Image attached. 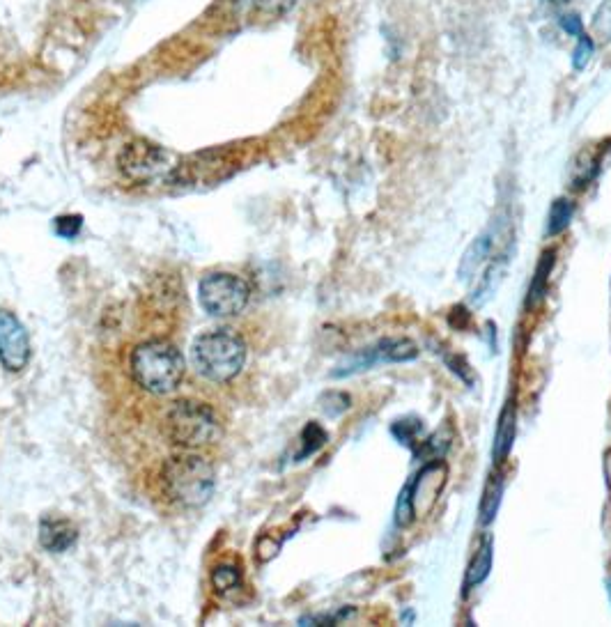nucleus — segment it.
Segmentation results:
<instances>
[{"mask_svg":"<svg viewBox=\"0 0 611 627\" xmlns=\"http://www.w3.org/2000/svg\"><path fill=\"white\" fill-rule=\"evenodd\" d=\"M200 306L212 317L239 315L249 304L251 288L244 278L228 272L207 274L198 285Z\"/></svg>","mask_w":611,"mask_h":627,"instance_id":"423d86ee","label":"nucleus"},{"mask_svg":"<svg viewBox=\"0 0 611 627\" xmlns=\"http://www.w3.org/2000/svg\"><path fill=\"white\" fill-rule=\"evenodd\" d=\"M446 474L448 469L442 460H430L412 481L402 487L396 503V515H393L398 529L412 526L416 515H421L425 510L432 508V503L437 501V497L444 490Z\"/></svg>","mask_w":611,"mask_h":627,"instance_id":"39448f33","label":"nucleus"},{"mask_svg":"<svg viewBox=\"0 0 611 627\" xmlns=\"http://www.w3.org/2000/svg\"><path fill=\"white\" fill-rule=\"evenodd\" d=\"M423 432V423L419 418H400L391 425V435L396 437L402 446L416 448V437Z\"/></svg>","mask_w":611,"mask_h":627,"instance_id":"f3484780","label":"nucleus"},{"mask_svg":"<svg viewBox=\"0 0 611 627\" xmlns=\"http://www.w3.org/2000/svg\"><path fill=\"white\" fill-rule=\"evenodd\" d=\"M561 26L566 33L575 35V37H582L584 35V26H582V19L577 17V14H566V17H561Z\"/></svg>","mask_w":611,"mask_h":627,"instance_id":"412c9836","label":"nucleus"},{"mask_svg":"<svg viewBox=\"0 0 611 627\" xmlns=\"http://www.w3.org/2000/svg\"><path fill=\"white\" fill-rule=\"evenodd\" d=\"M164 497L182 508H198L210 501L216 487V471L200 455L182 453L164 462L159 474Z\"/></svg>","mask_w":611,"mask_h":627,"instance_id":"f257e3e1","label":"nucleus"},{"mask_svg":"<svg viewBox=\"0 0 611 627\" xmlns=\"http://www.w3.org/2000/svg\"><path fill=\"white\" fill-rule=\"evenodd\" d=\"M607 588H609V600H611V579L607 582Z\"/></svg>","mask_w":611,"mask_h":627,"instance_id":"5701e85b","label":"nucleus"},{"mask_svg":"<svg viewBox=\"0 0 611 627\" xmlns=\"http://www.w3.org/2000/svg\"><path fill=\"white\" fill-rule=\"evenodd\" d=\"M239 584H242V572L235 565H216L212 570V586L219 593L237 591Z\"/></svg>","mask_w":611,"mask_h":627,"instance_id":"dca6fc26","label":"nucleus"},{"mask_svg":"<svg viewBox=\"0 0 611 627\" xmlns=\"http://www.w3.org/2000/svg\"><path fill=\"white\" fill-rule=\"evenodd\" d=\"M515 437H517V407H515V400L510 398L499 414L497 437H494V446H492L494 464L506 462L510 451H513Z\"/></svg>","mask_w":611,"mask_h":627,"instance_id":"9d476101","label":"nucleus"},{"mask_svg":"<svg viewBox=\"0 0 611 627\" xmlns=\"http://www.w3.org/2000/svg\"><path fill=\"white\" fill-rule=\"evenodd\" d=\"M419 356V347L407 338H384L373 347H366L359 354H354L352 359H347L343 366L334 370V377H350L363 373V370L375 368L377 363H407L414 361Z\"/></svg>","mask_w":611,"mask_h":627,"instance_id":"0eeeda50","label":"nucleus"},{"mask_svg":"<svg viewBox=\"0 0 611 627\" xmlns=\"http://www.w3.org/2000/svg\"><path fill=\"white\" fill-rule=\"evenodd\" d=\"M129 370L141 389L164 396L175 391L184 379V356L168 340H148L131 352Z\"/></svg>","mask_w":611,"mask_h":627,"instance_id":"f03ea898","label":"nucleus"},{"mask_svg":"<svg viewBox=\"0 0 611 627\" xmlns=\"http://www.w3.org/2000/svg\"><path fill=\"white\" fill-rule=\"evenodd\" d=\"M501 237H504V230H501L499 223H492V226L469 246V251L462 255V262L458 269L460 281H471V278H476V274L481 272L483 265H490L492 260H497V258H492V253L494 249H499V246L504 244V239Z\"/></svg>","mask_w":611,"mask_h":627,"instance_id":"1a4fd4ad","label":"nucleus"},{"mask_svg":"<svg viewBox=\"0 0 611 627\" xmlns=\"http://www.w3.org/2000/svg\"><path fill=\"white\" fill-rule=\"evenodd\" d=\"M164 435L182 448H203L221 437L219 414L200 400H177L164 414Z\"/></svg>","mask_w":611,"mask_h":627,"instance_id":"20e7f679","label":"nucleus"},{"mask_svg":"<svg viewBox=\"0 0 611 627\" xmlns=\"http://www.w3.org/2000/svg\"><path fill=\"white\" fill-rule=\"evenodd\" d=\"M591 30L598 42H611V0H602V5L595 10Z\"/></svg>","mask_w":611,"mask_h":627,"instance_id":"6ab92c4d","label":"nucleus"},{"mask_svg":"<svg viewBox=\"0 0 611 627\" xmlns=\"http://www.w3.org/2000/svg\"><path fill=\"white\" fill-rule=\"evenodd\" d=\"M324 441H327V432H324L317 423H308L304 435H301V444H304V448L297 453V462L306 460L308 455H313L315 451H320Z\"/></svg>","mask_w":611,"mask_h":627,"instance_id":"a211bd4d","label":"nucleus"},{"mask_svg":"<svg viewBox=\"0 0 611 627\" xmlns=\"http://www.w3.org/2000/svg\"><path fill=\"white\" fill-rule=\"evenodd\" d=\"M494 549H492V538L485 536V540L481 543V547L476 549L474 559H471L469 568H467V577H464V588H474L478 584H483L487 575L492 570V559H494Z\"/></svg>","mask_w":611,"mask_h":627,"instance_id":"f8f14e48","label":"nucleus"},{"mask_svg":"<svg viewBox=\"0 0 611 627\" xmlns=\"http://www.w3.org/2000/svg\"><path fill=\"white\" fill-rule=\"evenodd\" d=\"M577 49L575 53H572V67L575 69H584L586 65H589V60L593 58V51H595V42L591 40V37H577Z\"/></svg>","mask_w":611,"mask_h":627,"instance_id":"aec40b11","label":"nucleus"},{"mask_svg":"<svg viewBox=\"0 0 611 627\" xmlns=\"http://www.w3.org/2000/svg\"><path fill=\"white\" fill-rule=\"evenodd\" d=\"M40 540L51 552H65L69 545H74L76 529L65 520H44L40 529Z\"/></svg>","mask_w":611,"mask_h":627,"instance_id":"9b49d317","label":"nucleus"},{"mask_svg":"<svg viewBox=\"0 0 611 627\" xmlns=\"http://www.w3.org/2000/svg\"><path fill=\"white\" fill-rule=\"evenodd\" d=\"M545 3H549V5H566L568 0H545Z\"/></svg>","mask_w":611,"mask_h":627,"instance_id":"4be33fe9","label":"nucleus"},{"mask_svg":"<svg viewBox=\"0 0 611 627\" xmlns=\"http://www.w3.org/2000/svg\"><path fill=\"white\" fill-rule=\"evenodd\" d=\"M191 354L198 373L210 382L221 384L242 373L246 363V343L237 331L214 329L196 338Z\"/></svg>","mask_w":611,"mask_h":627,"instance_id":"7ed1b4c3","label":"nucleus"},{"mask_svg":"<svg viewBox=\"0 0 611 627\" xmlns=\"http://www.w3.org/2000/svg\"><path fill=\"white\" fill-rule=\"evenodd\" d=\"M30 361V336L19 317L0 311V363L7 373H21Z\"/></svg>","mask_w":611,"mask_h":627,"instance_id":"6e6552de","label":"nucleus"},{"mask_svg":"<svg viewBox=\"0 0 611 627\" xmlns=\"http://www.w3.org/2000/svg\"><path fill=\"white\" fill-rule=\"evenodd\" d=\"M554 262H556V253H554V251H545L543 255H540L538 267H536V274H533V281H531V285H529L527 311H531V308L536 306L540 299H543V294H545V290H547V283H549V276H552Z\"/></svg>","mask_w":611,"mask_h":627,"instance_id":"ddd939ff","label":"nucleus"},{"mask_svg":"<svg viewBox=\"0 0 611 627\" xmlns=\"http://www.w3.org/2000/svg\"><path fill=\"white\" fill-rule=\"evenodd\" d=\"M501 494H504V478H499L497 474H492L487 478L483 499H481V522L490 524L497 517L501 508Z\"/></svg>","mask_w":611,"mask_h":627,"instance_id":"4468645a","label":"nucleus"},{"mask_svg":"<svg viewBox=\"0 0 611 627\" xmlns=\"http://www.w3.org/2000/svg\"><path fill=\"white\" fill-rule=\"evenodd\" d=\"M572 214H575V205L568 198L554 200L552 209H549V223H547V235H561L563 230L570 226Z\"/></svg>","mask_w":611,"mask_h":627,"instance_id":"2eb2a0df","label":"nucleus"}]
</instances>
